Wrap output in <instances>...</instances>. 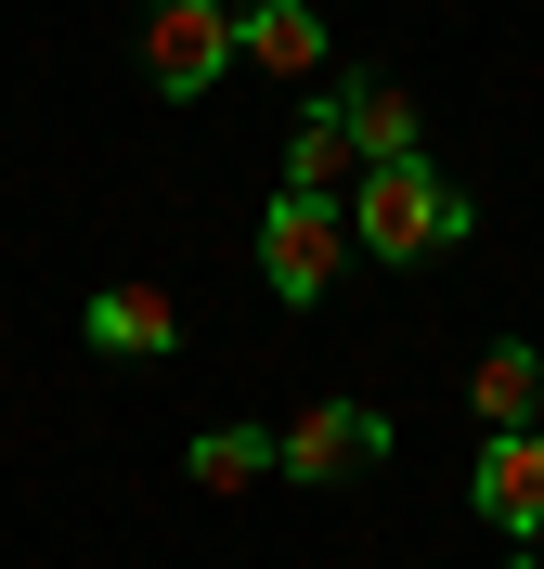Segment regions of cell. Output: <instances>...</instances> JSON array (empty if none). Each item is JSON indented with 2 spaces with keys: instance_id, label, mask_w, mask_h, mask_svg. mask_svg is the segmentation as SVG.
Returning <instances> with one entry per match:
<instances>
[{
  "instance_id": "cell-6",
  "label": "cell",
  "mask_w": 544,
  "mask_h": 569,
  "mask_svg": "<svg viewBox=\"0 0 544 569\" xmlns=\"http://www.w3.org/2000/svg\"><path fill=\"white\" fill-rule=\"evenodd\" d=\"M467 415H479V440H518V427H544V350L493 337V350L467 362Z\"/></svg>"
},
{
  "instance_id": "cell-9",
  "label": "cell",
  "mask_w": 544,
  "mask_h": 569,
  "mask_svg": "<svg viewBox=\"0 0 544 569\" xmlns=\"http://www.w3.org/2000/svg\"><path fill=\"white\" fill-rule=\"evenodd\" d=\"M91 350L105 362H156V350H181V323H169L156 284H91Z\"/></svg>"
},
{
  "instance_id": "cell-4",
  "label": "cell",
  "mask_w": 544,
  "mask_h": 569,
  "mask_svg": "<svg viewBox=\"0 0 544 569\" xmlns=\"http://www.w3.org/2000/svg\"><path fill=\"white\" fill-rule=\"evenodd\" d=\"M220 66H234V13H208V0H156L144 13V78L169 104H195Z\"/></svg>"
},
{
  "instance_id": "cell-1",
  "label": "cell",
  "mask_w": 544,
  "mask_h": 569,
  "mask_svg": "<svg viewBox=\"0 0 544 569\" xmlns=\"http://www.w3.org/2000/svg\"><path fill=\"white\" fill-rule=\"evenodd\" d=\"M467 233H479V194H454L428 156H402V169H363V181H350V247L389 259V272H415V259H441V247H467Z\"/></svg>"
},
{
  "instance_id": "cell-10",
  "label": "cell",
  "mask_w": 544,
  "mask_h": 569,
  "mask_svg": "<svg viewBox=\"0 0 544 569\" xmlns=\"http://www.w3.org/2000/svg\"><path fill=\"white\" fill-rule=\"evenodd\" d=\"M337 117H350V156H363V169H402V156H415V91H402V78H350Z\"/></svg>"
},
{
  "instance_id": "cell-2",
  "label": "cell",
  "mask_w": 544,
  "mask_h": 569,
  "mask_svg": "<svg viewBox=\"0 0 544 569\" xmlns=\"http://www.w3.org/2000/svg\"><path fill=\"white\" fill-rule=\"evenodd\" d=\"M259 272H273L286 311H325L337 272H350V208H325V194H273V220H259Z\"/></svg>"
},
{
  "instance_id": "cell-5",
  "label": "cell",
  "mask_w": 544,
  "mask_h": 569,
  "mask_svg": "<svg viewBox=\"0 0 544 569\" xmlns=\"http://www.w3.org/2000/svg\"><path fill=\"white\" fill-rule=\"evenodd\" d=\"M467 505L493 518V531L544 543V427H518V440H479V466H467Z\"/></svg>"
},
{
  "instance_id": "cell-3",
  "label": "cell",
  "mask_w": 544,
  "mask_h": 569,
  "mask_svg": "<svg viewBox=\"0 0 544 569\" xmlns=\"http://www.w3.org/2000/svg\"><path fill=\"white\" fill-rule=\"evenodd\" d=\"M376 453H389V415H376V401H311V415L273 440V479H298V492H337V479H363Z\"/></svg>"
},
{
  "instance_id": "cell-12",
  "label": "cell",
  "mask_w": 544,
  "mask_h": 569,
  "mask_svg": "<svg viewBox=\"0 0 544 569\" xmlns=\"http://www.w3.org/2000/svg\"><path fill=\"white\" fill-rule=\"evenodd\" d=\"M208 13H259V0H208Z\"/></svg>"
},
{
  "instance_id": "cell-8",
  "label": "cell",
  "mask_w": 544,
  "mask_h": 569,
  "mask_svg": "<svg viewBox=\"0 0 544 569\" xmlns=\"http://www.w3.org/2000/svg\"><path fill=\"white\" fill-rule=\"evenodd\" d=\"M350 181H363V156H350V117H337V91H325V104L286 130V181H273V194H325V208H350Z\"/></svg>"
},
{
  "instance_id": "cell-13",
  "label": "cell",
  "mask_w": 544,
  "mask_h": 569,
  "mask_svg": "<svg viewBox=\"0 0 544 569\" xmlns=\"http://www.w3.org/2000/svg\"><path fill=\"white\" fill-rule=\"evenodd\" d=\"M506 569H544V557H506Z\"/></svg>"
},
{
  "instance_id": "cell-11",
  "label": "cell",
  "mask_w": 544,
  "mask_h": 569,
  "mask_svg": "<svg viewBox=\"0 0 544 569\" xmlns=\"http://www.w3.org/2000/svg\"><path fill=\"white\" fill-rule=\"evenodd\" d=\"M181 466H195V492H247V479H273V427H208Z\"/></svg>"
},
{
  "instance_id": "cell-7",
  "label": "cell",
  "mask_w": 544,
  "mask_h": 569,
  "mask_svg": "<svg viewBox=\"0 0 544 569\" xmlns=\"http://www.w3.org/2000/svg\"><path fill=\"white\" fill-rule=\"evenodd\" d=\"M325 13L311 0H259V13H234V66H259V78H325Z\"/></svg>"
}]
</instances>
